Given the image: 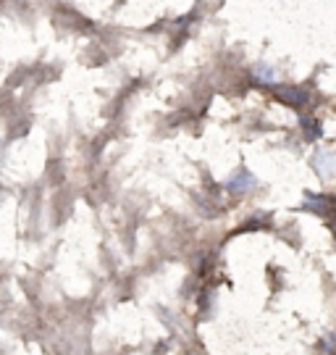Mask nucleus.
I'll return each instance as SVG.
<instances>
[{
    "label": "nucleus",
    "mask_w": 336,
    "mask_h": 355,
    "mask_svg": "<svg viewBox=\"0 0 336 355\" xmlns=\"http://www.w3.org/2000/svg\"><path fill=\"white\" fill-rule=\"evenodd\" d=\"M305 205H308V208H315V214H328V211H331V200H328V198H321V195H308V198H305Z\"/></svg>",
    "instance_id": "3"
},
{
    "label": "nucleus",
    "mask_w": 336,
    "mask_h": 355,
    "mask_svg": "<svg viewBox=\"0 0 336 355\" xmlns=\"http://www.w3.org/2000/svg\"><path fill=\"white\" fill-rule=\"evenodd\" d=\"M255 187V179H252V174H249L247 168H239L234 177L229 179V190L231 192H247V190H252Z\"/></svg>",
    "instance_id": "2"
},
{
    "label": "nucleus",
    "mask_w": 336,
    "mask_h": 355,
    "mask_svg": "<svg viewBox=\"0 0 336 355\" xmlns=\"http://www.w3.org/2000/svg\"><path fill=\"white\" fill-rule=\"evenodd\" d=\"M276 98L284 101L287 105H305L308 92L302 87H294V85H281V87H276Z\"/></svg>",
    "instance_id": "1"
},
{
    "label": "nucleus",
    "mask_w": 336,
    "mask_h": 355,
    "mask_svg": "<svg viewBox=\"0 0 336 355\" xmlns=\"http://www.w3.org/2000/svg\"><path fill=\"white\" fill-rule=\"evenodd\" d=\"M302 124H305V132H308V137H310V140L321 135V124H318V121H312V119H305Z\"/></svg>",
    "instance_id": "4"
}]
</instances>
